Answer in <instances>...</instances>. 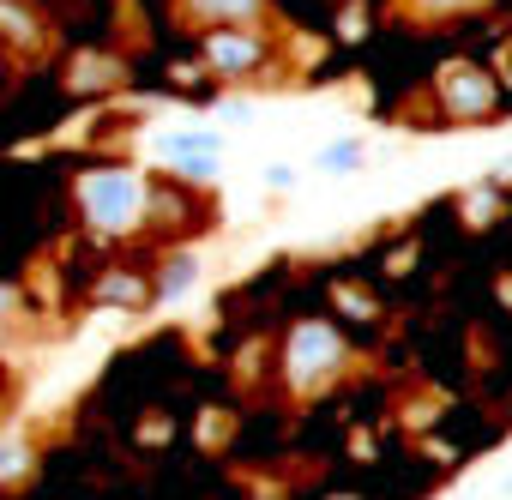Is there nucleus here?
I'll use <instances>...</instances> for the list:
<instances>
[{"instance_id": "obj_8", "label": "nucleus", "mask_w": 512, "mask_h": 500, "mask_svg": "<svg viewBox=\"0 0 512 500\" xmlns=\"http://www.w3.org/2000/svg\"><path fill=\"white\" fill-rule=\"evenodd\" d=\"M362 157H368V145H356V139H344V145H326V151H320L314 163H320V169H356Z\"/></svg>"}, {"instance_id": "obj_2", "label": "nucleus", "mask_w": 512, "mask_h": 500, "mask_svg": "<svg viewBox=\"0 0 512 500\" xmlns=\"http://www.w3.org/2000/svg\"><path fill=\"white\" fill-rule=\"evenodd\" d=\"M338 368H344V338H338V326L302 320V326L290 332V344H284V374H290V386H296V392H314V386H326Z\"/></svg>"}, {"instance_id": "obj_7", "label": "nucleus", "mask_w": 512, "mask_h": 500, "mask_svg": "<svg viewBox=\"0 0 512 500\" xmlns=\"http://www.w3.org/2000/svg\"><path fill=\"white\" fill-rule=\"evenodd\" d=\"M199 272H205V266H199V254H169V266H163V284H157V296H163V302H181V296H187V290L199 284Z\"/></svg>"}, {"instance_id": "obj_5", "label": "nucleus", "mask_w": 512, "mask_h": 500, "mask_svg": "<svg viewBox=\"0 0 512 500\" xmlns=\"http://www.w3.org/2000/svg\"><path fill=\"white\" fill-rule=\"evenodd\" d=\"M440 97H446L458 115H482V109H488V79H482V73H470V67H446Z\"/></svg>"}, {"instance_id": "obj_6", "label": "nucleus", "mask_w": 512, "mask_h": 500, "mask_svg": "<svg viewBox=\"0 0 512 500\" xmlns=\"http://www.w3.org/2000/svg\"><path fill=\"white\" fill-rule=\"evenodd\" d=\"M187 13L199 25H253L260 19V0H187Z\"/></svg>"}, {"instance_id": "obj_10", "label": "nucleus", "mask_w": 512, "mask_h": 500, "mask_svg": "<svg viewBox=\"0 0 512 500\" xmlns=\"http://www.w3.org/2000/svg\"><path fill=\"white\" fill-rule=\"evenodd\" d=\"M25 470V446H0V476H19Z\"/></svg>"}, {"instance_id": "obj_9", "label": "nucleus", "mask_w": 512, "mask_h": 500, "mask_svg": "<svg viewBox=\"0 0 512 500\" xmlns=\"http://www.w3.org/2000/svg\"><path fill=\"white\" fill-rule=\"evenodd\" d=\"M296 175H302L296 163H272V169H266V187H278V193H284V187H296Z\"/></svg>"}, {"instance_id": "obj_1", "label": "nucleus", "mask_w": 512, "mask_h": 500, "mask_svg": "<svg viewBox=\"0 0 512 500\" xmlns=\"http://www.w3.org/2000/svg\"><path fill=\"white\" fill-rule=\"evenodd\" d=\"M79 205H85V217H91L97 235H127V229L145 223L151 187H145L133 169H97V175L79 181Z\"/></svg>"}, {"instance_id": "obj_11", "label": "nucleus", "mask_w": 512, "mask_h": 500, "mask_svg": "<svg viewBox=\"0 0 512 500\" xmlns=\"http://www.w3.org/2000/svg\"><path fill=\"white\" fill-rule=\"evenodd\" d=\"M416 13H458V7H476V0H410Z\"/></svg>"}, {"instance_id": "obj_4", "label": "nucleus", "mask_w": 512, "mask_h": 500, "mask_svg": "<svg viewBox=\"0 0 512 500\" xmlns=\"http://www.w3.org/2000/svg\"><path fill=\"white\" fill-rule=\"evenodd\" d=\"M157 151H163V157H175V163H181V175L205 181V175L217 169V157H223V133H163V139H157Z\"/></svg>"}, {"instance_id": "obj_12", "label": "nucleus", "mask_w": 512, "mask_h": 500, "mask_svg": "<svg viewBox=\"0 0 512 500\" xmlns=\"http://www.w3.org/2000/svg\"><path fill=\"white\" fill-rule=\"evenodd\" d=\"M13 308H19V302H13V290H0V332H7V320H13Z\"/></svg>"}, {"instance_id": "obj_3", "label": "nucleus", "mask_w": 512, "mask_h": 500, "mask_svg": "<svg viewBox=\"0 0 512 500\" xmlns=\"http://www.w3.org/2000/svg\"><path fill=\"white\" fill-rule=\"evenodd\" d=\"M205 61H211L217 73H253V67L266 61V43H260V31L223 25V31H211V37H205Z\"/></svg>"}]
</instances>
